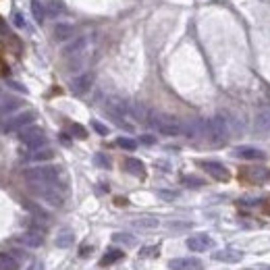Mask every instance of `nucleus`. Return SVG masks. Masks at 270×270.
<instances>
[{
    "label": "nucleus",
    "mask_w": 270,
    "mask_h": 270,
    "mask_svg": "<svg viewBox=\"0 0 270 270\" xmlns=\"http://www.w3.org/2000/svg\"><path fill=\"white\" fill-rule=\"evenodd\" d=\"M204 135L206 139L210 142V146H224L226 139L231 135V129H229V123H226L224 115H216L212 117L210 121L204 123Z\"/></svg>",
    "instance_id": "1"
},
{
    "label": "nucleus",
    "mask_w": 270,
    "mask_h": 270,
    "mask_svg": "<svg viewBox=\"0 0 270 270\" xmlns=\"http://www.w3.org/2000/svg\"><path fill=\"white\" fill-rule=\"evenodd\" d=\"M147 125L154 127L162 135H179L183 131L181 121L172 115H167V112H150L147 115Z\"/></svg>",
    "instance_id": "2"
},
{
    "label": "nucleus",
    "mask_w": 270,
    "mask_h": 270,
    "mask_svg": "<svg viewBox=\"0 0 270 270\" xmlns=\"http://www.w3.org/2000/svg\"><path fill=\"white\" fill-rule=\"evenodd\" d=\"M60 175H63V171L58 167H50V164L23 171V177L27 183H46V185H56V187L60 183Z\"/></svg>",
    "instance_id": "3"
},
{
    "label": "nucleus",
    "mask_w": 270,
    "mask_h": 270,
    "mask_svg": "<svg viewBox=\"0 0 270 270\" xmlns=\"http://www.w3.org/2000/svg\"><path fill=\"white\" fill-rule=\"evenodd\" d=\"M38 119V115L33 110H23V112H17V115H11L2 121L0 125V131L2 133H15V131H21V129L29 127L33 121Z\"/></svg>",
    "instance_id": "4"
},
{
    "label": "nucleus",
    "mask_w": 270,
    "mask_h": 270,
    "mask_svg": "<svg viewBox=\"0 0 270 270\" xmlns=\"http://www.w3.org/2000/svg\"><path fill=\"white\" fill-rule=\"evenodd\" d=\"M29 185V191L38 199L46 202L48 206H60L63 204V194L56 185H46V183H27Z\"/></svg>",
    "instance_id": "5"
},
{
    "label": "nucleus",
    "mask_w": 270,
    "mask_h": 270,
    "mask_svg": "<svg viewBox=\"0 0 270 270\" xmlns=\"http://www.w3.org/2000/svg\"><path fill=\"white\" fill-rule=\"evenodd\" d=\"M19 142L27 147V150H38V147H44L46 146V131L38 125H29L19 131Z\"/></svg>",
    "instance_id": "6"
},
{
    "label": "nucleus",
    "mask_w": 270,
    "mask_h": 270,
    "mask_svg": "<svg viewBox=\"0 0 270 270\" xmlns=\"http://www.w3.org/2000/svg\"><path fill=\"white\" fill-rule=\"evenodd\" d=\"M85 48H88V38H77V40H73L69 46L63 48V56H65L67 60H71V69L81 67Z\"/></svg>",
    "instance_id": "7"
},
{
    "label": "nucleus",
    "mask_w": 270,
    "mask_h": 270,
    "mask_svg": "<svg viewBox=\"0 0 270 270\" xmlns=\"http://www.w3.org/2000/svg\"><path fill=\"white\" fill-rule=\"evenodd\" d=\"M104 108H106L108 115L115 119H123L127 115H131V104H129L125 98H119V96H108L106 102H104Z\"/></svg>",
    "instance_id": "8"
},
{
    "label": "nucleus",
    "mask_w": 270,
    "mask_h": 270,
    "mask_svg": "<svg viewBox=\"0 0 270 270\" xmlns=\"http://www.w3.org/2000/svg\"><path fill=\"white\" fill-rule=\"evenodd\" d=\"M239 177H241V181L260 185V183H266L270 179V171L264 169V167H245V169H241Z\"/></svg>",
    "instance_id": "9"
},
{
    "label": "nucleus",
    "mask_w": 270,
    "mask_h": 270,
    "mask_svg": "<svg viewBox=\"0 0 270 270\" xmlns=\"http://www.w3.org/2000/svg\"><path fill=\"white\" fill-rule=\"evenodd\" d=\"M199 167H202L208 175H210L212 179H216V181H229L231 179L229 169H226L224 164L216 162V160H202L199 162Z\"/></svg>",
    "instance_id": "10"
},
{
    "label": "nucleus",
    "mask_w": 270,
    "mask_h": 270,
    "mask_svg": "<svg viewBox=\"0 0 270 270\" xmlns=\"http://www.w3.org/2000/svg\"><path fill=\"white\" fill-rule=\"evenodd\" d=\"M94 85V73H81L71 79V92L75 96H85Z\"/></svg>",
    "instance_id": "11"
},
{
    "label": "nucleus",
    "mask_w": 270,
    "mask_h": 270,
    "mask_svg": "<svg viewBox=\"0 0 270 270\" xmlns=\"http://www.w3.org/2000/svg\"><path fill=\"white\" fill-rule=\"evenodd\" d=\"M214 245V239L210 237V235H206V233H196V235H191V237L187 239V247L191 251H208Z\"/></svg>",
    "instance_id": "12"
},
{
    "label": "nucleus",
    "mask_w": 270,
    "mask_h": 270,
    "mask_svg": "<svg viewBox=\"0 0 270 270\" xmlns=\"http://www.w3.org/2000/svg\"><path fill=\"white\" fill-rule=\"evenodd\" d=\"M171 270H204V262L197 258H175L169 262Z\"/></svg>",
    "instance_id": "13"
},
{
    "label": "nucleus",
    "mask_w": 270,
    "mask_h": 270,
    "mask_svg": "<svg viewBox=\"0 0 270 270\" xmlns=\"http://www.w3.org/2000/svg\"><path fill=\"white\" fill-rule=\"evenodd\" d=\"M17 241L23 243V245H27V247H40L42 243H44V233L38 231V229H29V231L21 233L19 237H17Z\"/></svg>",
    "instance_id": "14"
},
{
    "label": "nucleus",
    "mask_w": 270,
    "mask_h": 270,
    "mask_svg": "<svg viewBox=\"0 0 270 270\" xmlns=\"http://www.w3.org/2000/svg\"><path fill=\"white\" fill-rule=\"evenodd\" d=\"M254 133L256 135H268L270 133V108H262L256 115Z\"/></svg>",
    "instance_id": "15"
},
{
    "label": "nucleus",
    "mask_w": 270,
    "mask_h": 270,
    "mask_svg": "<svg viewBox=\"0 0 270 270\" xmlns=\"http://www.w3.org/2000/svg\"><path fill=\"white\" fill-rule=\"evenodd\" d=\"M23 106V100L19 98H13V96H6V98L0 100V119H6L11 117L15 110H19Z\"/></svg>",
    "instance_id": "16"
},
{
    "label": "nucleus",
    "mask_w": 270,
    "mask_h": 270,
    "mask_svg": "<svg viewBox=\"0 0 270 270\" xmlns=\"http://www.w3.org/2000/svg\"><path fill=\"white\" fill-rule=\"evenodd\" d=\"M212 260H216V262L235 264V262H241V260H243V251H237V249H221V251H214Z\"/></svg>",
    "instance_id": "17"
},
{
    "label": "nucleus",
    "mask_w": 270,
    "mask_h": 270,
    "mask_svg": "<svg viewBox=\"0 0 270 270\" xmlns=\"http://www.w3.org/2000/svg\"><path fill=\"white\" fill-rule=\"evenodd\" d=\"M235 156L245 158V160H264L266 158V154L262 150H258V147H249V146L237 147V150H235Z\"/></svg>",
    "instance_id": "18"
},
{
    "label": "nucleus",
    "mask_w": 270,
    "mask_h": 270,
    "mask_svg": "<svg viewBox=\"0 0 270 270\" xmlns=\"http://www.w3.org/2000/svg\"><path fill=\"white\" fill-rule=\"evenodd\" d=\"M52 156H54V152H52L48 146H44V147H38V150H29L23 158L25 160H33V162H46V160L52 158Z\"/></svg>",
    "instance_id": "19"
},
{
    "label": "nucleus",
    "mask_w": 270,
    "mask_h": 270,
    "mask_svg": "<svg viewBox=\"0 0 270 270\" xmlns=\"http://www.w3.org/2000/svg\"><path fill=\"white\" fill-rule=\"evenodd\" d=\"M75 36V27L71 23H56L54 25V40L56 42H67Z\"/></svg>",
    "instance_id": "20"
},
{
    "label": "nucleus",
    "mask_w": 270,
    "mask_h": 270,
    "mask_svg": "<svg viewBox=\"0 0 270 270\" xmlns=\"http://www.w3.org/2000/svg\"><path fill=\"white\" fill-rule=\"evenodd\" d=\"M123 167H125V171L129 172V175L139 177V179L146 177V164H144L142 160H137V158H127Z\"/></svg>",
    "instance_id": "21"
},
{
    "label": "nucleus",
    "mask_w": 270,
    "mask_h": 270,
    "mask_svg": "<svg viewBox=\"0 0 270 270\" xmlns=\"http://www.w3.org/2000/svg\"><path fill=\"white\" fill-rule=\"evenodd\" d=\"M73 241H75V235H73L71 229H60L58 235H56V239H54L56 247H60V249L71 247V245H73Z\"/></svg>",
    "instance_id": "22"
},
{
    "label": "nucleus",
    "mask_w": 270,
    "mask_h": 270,
    "mask_svg": "<svg viewBox=\"0 0 270 270\" xmlns=\"http://www.w3.org/2000/svg\"><path fill=\"white\" fill-rule=\"evenodd\" d=\"M31 13H33V19H36L38 23H44L46 21V4H42L40 0H31Z\"/></svg>",
    "instance_id": "23"
},
{
    "label": "nucleus",
    "mask_w": 270,
    "mask_h": 270,
    "mask_svg": "<svg viewBox=\"0 0 270 270\" xmlns=\"http://www.w3.org/2000/svg\"><path fill=\"white\" fill-rule=\"evenodd\" d=\"M0 270H19V260L11 254H0Z\"/></svg>",
    "instance_id": "24"
},
{
    "label": "nucleus",
    "mask_w": 270,
    "mask_h": 270,
    "mask_svg": "<svg viewBox=\"0 0 270 270\" xmlns=\"http://www.w3.org/2000/svg\"><path fill=\"white\" fill-rule=\"evenodd\" d=\"M135 229H144V231H152L158 226V219H150V216H144V219H135L131 222Z\"/></svg>",
    "instance_id": "25"
},
{
    "label": "nucleus",
    "mask_w": 270,
    "mask_h": 270,
    "mask_svg": "<svg viewBox=\"0 0 270 270\" xmlns=\"http://www.w3.org/2000/svg\"><path fill=\"white\" fill-rule=\"evenodd\" d=\"M119 260H123V251H121V249H110V251H106V254L102 256L100 264H102V266H108V264L119 262Z\"/></svg>",
    "instance_id": "26"
},
{
    "label": "nucleus",
    "mask_w": 270,
    "mask_h": 270,
    "mask_svg": "<svg viewBox=\"0 0 270 270\" xmlns=\"http://www.w3.org/2000/svg\"><path fill=\"white\" fill-rule=\"evenodd\" d=\"M204 133V123H197V121H191L185 127V135L187 137H199Z\"/></svg>",
    "instance_id": "27"
},
{
    "label": "nucleus",
    "mask_w": 270,
    "mask_h": 270,
    "mask_svg": "<svg viewBox=\"0 0 270 270\" xmlns=\"http://www.w3.org/2000/svg\"><path fill=\"white\" fill-rule=\"evenodd\" d=\"M112 241L123 243V245H135V243H137L131 233H115V235H112Z\"/></svg>",
    "instance_id": "28"
},
{
    "label": "nucleus",
    "mask_w": 270,
    "mask_h": 270,
    "mask_svg": "<svg viewBox=\"0 0 270 270\" xmlns=\"http://www.w3.org/2000/svg\"><path fill=\"white\" fill-rule=\"evenodd\" d=\"M25 208H27V210H29L33 216H36V219H42L44 222H48V221H50V216H48L44 210H42L40 206H36V204H33V202H25Z\"/></svg>",
    "instance_id": "29"
},
{
    "label": "nucleus",
    "mask_w": 270,
    "mask_h": 270,
    "mask_svg": "<svg viewBox=\"0 0 270 270\" xmlns=\"http://www.w3.org/2000/svg\"><path fill=\"white\" fill-rule=\"evenodd\" d=\"M117 146L123 147V150L133 152L135 147H137V142H135V139H131V137H119V139H117Z\"/></svg>",
    "instance_id": "30"
},
{
    "label": "nucleus",
    "mask_w": 270,
    "mask_h": 270,
    "mask_svg": "<svg viewBox=\"0 0 270 270\" xmlns=\"http://www.w3.org/2000/svg\"><path fill=\"white\" fill-rule=\"evenodd\" d=\"M71 133H73L75 137H79V139L88 137V131H85V129H83L79 123H73V125H71Z\"/></svg>",
    "instance_id": "31"
},
{
    "label": "nucleus",
    "mask_w": 270,
    "mask_h": 270,
    "mask_svg": "<svg viewBox=\"0 0 270 270\" xmlns=\"http://www.w3.org/2000/svg\"><path fill=\"white\" fill-rule=\"evenodd\" d=\"M183 183L189 185V187H202L204 185V181L197 179V177H183Z\"/></svg>",
    "instance_id": "32"
},
{
    "label": "nucleus",
    "mask_w": 270,
    "mask_h": 270,
    "mask_svg": "<svg viewBox=\"0 0 270 270\" xmlns=\"http://www.w3.org/2000/svg\"><path fill=\"white\" fill-rule=\"evenodd\" d=\"M13 25H15V27H25V19H23V15L19 13V11H15L13 13Z\"/></svg>",
    "instance_id": "33"
},
{
    "label": "nucleus",
    "mask_w": 270,
    "mask_h": 270,
    "mask_svg": "<svg viewBox=\"0 0 270 270\" xmlns=\"http://www.w3.org/2000/svg\"><path fill=\"white\" fill-rule=\"evenodd\" d=\"M92 127H94L100 135H106V133H108V127H104V125L100 123V121H92Z\"/></svg>",
    "instance_id": "34"
},
{
    "label": "nucleus",
    "mask_w": 270,
    "mask_h": 270,
    "mask_svg": "<svg viewBox=\"0 0 270 270\" xmlns=\"http://www.w3.org/2000/svg\"><path fill=\"white\" fill-rule=\"evenodd\" d=\"M156 254H158V247H146V249H142V251H139V258H147V256H156Z\"/></svg>",
    "instance_id": "35"
},
{
    "label": "nucleus",
    "mask_w": 270,
    "mask_h": 270,
    "mask_svg": "<svg viewBox=\"0 0 270 270\" xmlns=\"http://www.w3.org/2000/svg\"><path fill=\"white\" fill-rule=\"evenodd\" d=\"M27 270H44V262H42V260H31Z\"/></svg>",
    "instance_id": "36"
},
{
    "label": "nucleus",
    "mask_w": 270,
    "mask_h": 270,
    "mask_svg": "<svg viewBox=\"0 0 270 270\" xmlns=\"http://www.w3.org/2000/svg\"><path fill=\"white\" fill-rule=\"evenodd\" d=\"M158 196H160L162 199H175V197H177L175 191H164V189H160V191H158Z\"/></svg>",
    "instance_id": "37"
},
{
    "label": "nucleus",
    "mask_w": 270,
    "mask_h": 270,
    "mask_svg": "<svg viewBox=\"0 0 270 270\" xmlns=\"http://www.w3.org/2000/svg\"><path fill=\"white\" fill-rule=\"evenodd\" d=\"M96 162H98L100 167H110V162H108V158L104 154H96Z\"/></svg>",
    "instance_id": "38"
},
{
    "label": "nucleus",
    "mask_w": 270,
    "mask_h": 270,
    "mask_svg": "<svg viewBox=\"0 0 270 270\" xmlns=\"http://www.w3.org/2000/svg\"><path fill=\"white\" fill-rule=\"evenodd\" d=\"M139 142L146 144V146H154L156 144V137L154 135H142V137H139Z\"/></svg>",
    "instance_id": "39"
},
{
    "label": "nucleus",
    "mask_w": 270,
    "mask_h": 270,
    "mask_svg": "<svg viewBox=\"0 0 270 270\" xmlns=\"http://www.w3.org/2000/svg\"><path fill=\"white\" fill-rule=\"evenodd\" d=\"M169 226H171V229H175V231H181V229H189L191 224L189 222H171Z\"/></svg>",
    "instance_id": "40"
},
{
    "label": "nucleus",
    "mask_w": 270,
    "mask_h": 270,
    "mask_svg": "<svg viewBox=\"0 0 270 270\" xmlns=\"http://www.w3.org/2000/svg\"><path fill=\"white\" fill-rule=\"evenodd\" d=\"M11 256H15L17 260H19V262H21V260H25V258H27V254H25L23 249H13V251H11Z\"/></svg>",
    "instance_id": "41"
},
{
    "label": "nucleus",
    "mask_w": 270,
    "mask_h": 270,
    "mask_svg": "<svg viewBox=\"0 0 270 270\" xmlns=\"http://www.w3.org/2000/svg\"><path fill=\"white\" fill-rule=\"evenodd\" d=\"M0 36H8V25L4 23L2 17H0Z\"/></svg>",
    "instance_id": "42"
},
{
    "label": "nucleus",
    "mask_w": 270,
    "mask_h": 270,
    "mask_svg": "<svg viewBox=\"0 0 270 270\" xmlns=\"http://www.w3.org/2000/svg\"><path fill=\"white\" fill-rule=\"evenodd\" d=\"M256 270H270V266H266V264H262V266H258Z\"/></svg>",
    "instance_id": "43"
}]
</instances>
